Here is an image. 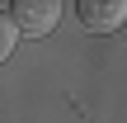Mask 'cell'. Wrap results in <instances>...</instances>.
Instances as JSON below:
<instances>
[{
	"mask_svg": "<svg viewBox=\"0 0 127 123\" xmlns=\"http://www.w3.org/2000/svg\"><path fill=\"white\" fill-rule=\"evenodd\" d=\"M75 14L90 33H113V28L127 24V0H80Z\"/></svg>",
	"mask_w": 127,
	"mask_h": 123,
	"instance_id": "cell-2",
	"label": "cell"
},
{
	"mask_svg": "<svg viewBox=\"0 0 127 123\" xmlns=\"http://www.w3.org/2000/svg\"><path fill=\"white\" fill-rule=\"evenodd\" d=\"M57 19H61V0H14V5H9V24H14L19 33H28V38L52 33Z\"/></svg>",
	"mask_w": 127,
	"mask_h": 123,
	"instance_id": "cell-1",
	"label": "cell"
},
{
	"mask_svg": "<svg viewBox=\"0 0 127 123\" xmlns=\"http://www.w3.org/2000/svg\"><path fill=\"white\" fill-rule=\"evenodd\" d=\"M14 43H19V28H14V24H9V14L0 9V62L14 52Z\"/></svg>",
	"mask_w": 127,
	"mask_h": 123,
	"instance_id": "cell-3",
	"label": "cell"
}]
</instances>
